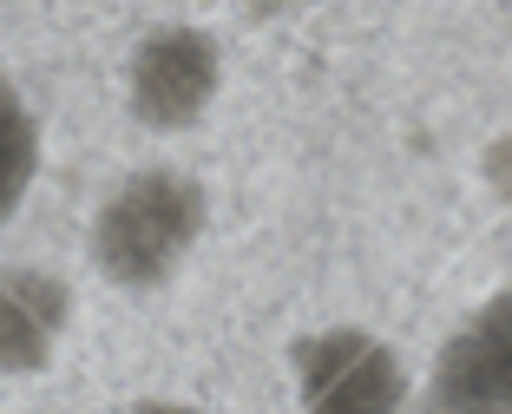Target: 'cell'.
<instances>
[{
    "mask_svg": "<svg viewBox=\"0 0 512 414\" xmlns=\"http://www.w3.org/2000/svg\"><path fill=\"white\" fill-rule=\"evenodd\" d=\"M211 230V191L178 165H138L112 184L86 230V257L112 290H165Z\"/></svg>",
    "mask_w": 512,
    "mask_h": 414,
    "instance_id": "obj_1",
    "label": "cell"
},
{
    "mask_svg": "<svg viewBox=\"0 0 512 414\" xmlns=\"http://www.w3.org/2000/svg\"><path fill=\"white\" fill-rule=\"evenodd\" d=\"M296 414H407L421 401L401 349L362 322H329L289 342Z\"/></svg>",
    "mask_w": 512,
    "mask_h": 414,
    "instance_id": "obj_2",
    "label": "cell"
},
{
    "mask_svg": "<svg viewBox=\"0 0 512 414\" xmlns=\"http://www.w3.org/2000/svg\"><path fill=\"white\" fill-rule=\"evenodd\" d=\"M224 92V46L197 20H165L125 60V112L145 132H191Z\"/></svg>",
    "mask_w": 512,
    "mask_h": 414,
    "instance_id": "obj_3",
    "label": "cell"
},
{
    "mask_svg": "<svg viewBox=\"0 0 512 414\" xmlns=\"http://www.w3.org/2000/svg\"><path fill=\"white\" fill-rule=\"evenodd\" d=\"M414 408L421 414H512V283L493 290L440 342Z\"/></svg>",
    "mask_w": 512,
    "mask_h": 414,
    "instance_id": "obj_4",
    "label": "cell"
},
{
    "mask_svg": "<svg viewBox=\"0 0 512 414\" xmlns=\"http://www.w3.org/2000/svg\"><path fill=\"white\" fill-rule=\"evenodd\" d=\"M73 329V283L46 263H0V375L53 368Z\"/></svg>",
    "mask_w": 512,
    "mask_h": 414,
    "instance_id": "obj_5",
    "label": "cell"
},
{
    "mask_svg": "<svg viewBox=\"0 0 512 414\" xmlns=\"http://www.w3.org/2000/svg\"><path fill=\"white\" fill-rule=\"evenodd\" d=\"M33 184H40V119L14 73L0 66V224L33 198Z\"/></svg>",
    "mask_w": 512,
    "mask_h": 414,
    "instance_id": "obj_6",
    "label": "cell"
},
{
    "mask_svg": "<svg viewBox=\"0 0 512 414\" xmlns=\"http://www.w3.org/2000/svg\"><path fill=\"white\" fill-rule=\"evenodd\" d=\"M112 414H204L197 401H132V408H112Z\"/></svg>",
    "mask_w": 512,
    "mask_h": 414,
    "instance_id": "obj_7",
    "label": "cell"
}]
</instances>
